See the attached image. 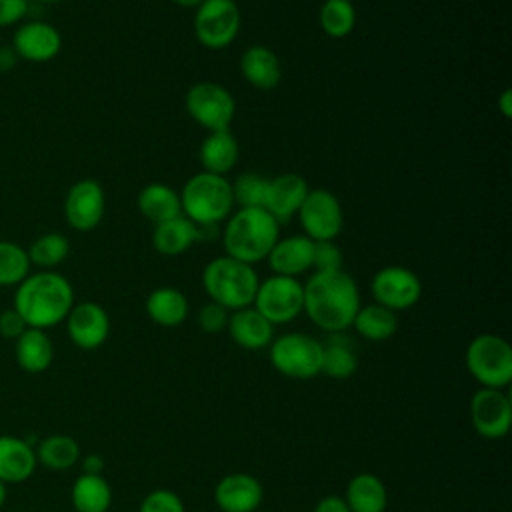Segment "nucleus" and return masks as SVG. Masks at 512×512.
Wrapping results in <instances>:
<instances>
[{"label": "nucleus", "mask_w": 512, "mask_h": 512, "mask_svg": "<svg viewBox=\"0 0 512 512\" xmlns=\"http://www.w3.org/2000/svg\"><path fill=\"white\" fill-rule=\"evenodd\" d=\"M242 16L234 0H204L194 12L196 40L210 50L230 46L240 32Z\"/></svg>", "instance_id": "9d476101"}, {"label": "nucleus", "mask_w": 512, "mask_h": 512, "mask_svg": "<svg viewBox=\"0 0 512 512\" xmlns=\"http://www.w3.org/2000/svg\"><path fill=\"white\" fill-rule=\"evenodd\" d=\"M226 330L232 342L244 350H262L274 340V326L254 306L232 310Z\"/></svg>", "instance_id": "aec40b11"}, {"label": "nucleus", "mask_w": 512, "mask_h": 512, "mask_svg": "<svg viewBox=\"0 0 512 512\" xmlns=\"http://www.w3.org/2000/svg\"><path fill=\"white\" fill-rule=\"evenodd\" d=\"M140 214L150 220L154 226L166 220H172L176 216H182L180 206V194L164 184V182H150L146 184L136 198Z\"/></svg>", "instance_id": "cd10ccee"}, {"label": "nucleus", "mask_w": 512, "mask_h": 512, "mask_svg": "<svg viewBox=\"0 0 512 512\" xmlns=\"http://www.w3.org/2000/svg\"><path fill=\"white\" fill-rule=\"evenodd\" d=\"M194 242H198V230L196 224L186 216L160 222L152 232V246L162 256H180Z\"/></svg>", "instance_id": "c85d7f7f"}, {"label": "nucleus", "mask_w": 512, "mask_h": 512, "mask_svg": "<svg viewBox=\"0 0 512 512\" xmlns=\"http://www.w3.org/2000/svg\"><path fill=\"white\" fill-rule=\"evenodd\" d=\"M26 322L22 320V316L14 310H2L0 312V336L6 340H16L24 330H26Z\"/></svg>", "instance_id": "ea45409f"}, {"label": "nucleus", "mask_w": 512, "mask_h": 512, "mask_svg": "<svg viewBox=\"0 0 512 512\" xmlns=\"http://www.w3.org/2000/svg\"><path fill=\"white\" fill-rule=\"evenodd\" d=\"M278 238L280 224L264 208H238L226 218L222 232L226 254L252 266L266 260Z\"/></svg>", "instance_id": "7ed1b4c3"}, {"label": "nucleus", "mask_w": 512, "mask_h": 512, "mask_svg": "<svg viewBox=\"0 0 512 512\" xmlns=\"http://www.w3.org/2000/svg\"><path fill=\"white\" fill-rule=\"evenodd\" d=\"M314 240L304 234H292L288 238H278L266 256L272 274L298 278L312 268Z\"/></svg>", "instance_id": "6ab92c4d"}, {"label": "nucleus", "mask_w": 512, "mask_h": 512, "mask_svg": "<svg viewBox=\"0 0 512 512\" xmlns=\"http://www.w3.org/2000/svg\"><path fill=\"white\" fill-rule=\"evenodd\" d=\"M296 216L300 220L304 236L314 242L336 240L344 226V212L340 200L324 188L308 190Z\"/></svg>", "instance_id": "9b49d317"}, {"label": "nucleus", "mask_w": 512, "mask_h": 512, "mask_svg": "<svg viewBox=\"0 0 512 512\" xmlns=\"http://www.w3.org/2000/svg\"><path fill=\"white\" fill-rule=\"evenodd\" d=\"M470 422L486 440L504 438L512 426V402L506 390L480 386L470 398Z\"/></svg>", "instance_id": "ddd939ff"}, {"label": "nucleus", "mask_w": 512, "mask_h": 512, "mask_svg": "<svg viewBox=\"0 0 512 512\" xmlns=\"http://www.w3.org/2000/svg\"><path fill=\"white\" fill-rule=\"evenodd\" d=\"M322 344V362H320V374L334 378V380H346L358 370V354L354 348V342L344 332L328 334Z\"/></svg>", "instance_id": "bb28decb"}, {"label": "nucleus", "mask_w": 512, "mask_h": 512, "mask_svg": "<svg viewBox=\"0 0 512 512\" xmlns=\"http://www.w3.org/2000/svg\"><path fill=\"white\" fill-rule=\"evenodd\" d=\"M268 358L276 372L292 380H312L320 374L322 344L304 332H286L268 346Z\"/></svg>", "instance_id": "0eeeda50"}, {"label": "nucleus", "mask_w": 512, "mask_h": 512, "mask_svg": "<svg viewBox=\"0 0 512 512\" xmlns=\"http://www.w3.org/2000/svg\"><path fill=\"white\" fill-rule=\"evenodd\" d=\"M14 356L16 364L28 374L46 372L54 360V344L46 330L26 328L14 340Z\"/></svg>", "instance_id": "393cba45"}, {"label": "nucleus", "mask_w": 512, "mask_h": 512, "mask_svg": "<svg viewBox=\"0 0 512 512\" xmlns=\"http://www.w3.org/2000/svg\"><path fill=\"white\" fill-rule=\"evenodd\" d=\"M252 306L272 324H288L304 310V284L298 278L272 274L260 280Z\"/></svg>", "instance_id": "6e6552de"}, {"label": "nucleus", "mask_w": 512, "mask_h": 512, "mask_svg": "<svg viewBox=\"0 0 512 512\" xmlns=\"http://www.w3.org/2000/svg\"><path fill=\"white\" fill-rule=\"evenodd\" d=\"M178 194L182 216L194 224L218 226L232 214L234 198L226 176L202 170L190 176Z\"/></svg>", "instance_id": "39448f33"}, {"label": "nucleus", "mask_w": 512, "mask_h": 512, "mask_svg": "<svg viewBox=\"0 0 512 512\" xmlns=\"http://www.w3.org/2000/svg\"><path fill=\"white\" fill-rule=\"evenodd\" d=\"M320 28L330 38H344L356 26V10L350 0H324L318 12Z\"/></svg>", "instance_id": "473e14b6"}, {"label": "nucleus", "mask_w": 512, "mask_h": 512, "mask_svg": "<svg viewBox=\"0 0 512 512\" xmlns=\"http://www.w3.org/2000/svg\"><path fill=\"white\" fill-rule=\"evenodd\" d=\"M106 208L104 188L94 178H82L74 182L64 198V218L70 228L78 232L94 230L102 218Z\"/></svg>", "instance_id": "4468645a"}, {"label": "nucleus", "mask_w": 512, "mask_h": 512, "mask_svg": "<svg viewBox=\"0 0 512 512\" xmlns=\"http://www.w3.org/2000/svg\"><path fill=\"white\" fill-rule=\"evenodd\" d=\"M312 512H350V508L346 506L344 498L342 496H336V494H328L324 498H320L314 506Z\"/></svg>", "instance_id": "79ce46f5"}, {"label": "nucleus", "mask_w": 512, "mask_h": 512, "mask_svg": "<svg viewBox=\"0 0 512 512\" xmlns=\"http://www.w3.org/2000/svg\"><path fill=\"white\" fill-rule=\"evenodd\" d=\"M464 362L482 388L506 390L512 382V346L498 334L474 336L466 346Z\"/></svg>", "instance_id": "423d86ee"}, {"label": "nucleus", "mask_w": 512, "mask_h": 512, "mask_svg": "<svg viewBox=\"0 0 512 512\" xmlns=\"http://www.w3.org/2000/svg\"><path fill=\"white\" fill-rule=\"evenodd\" d=\"M26 252L30 258V264H36L42 270H52L68 258L70 242L64 234L46 232L38 236Z\"/></svg>", "instance_id": "72a5a7b5"}, {"label": "nucleus", "mask_w": 512, "mask_h": 512, "mask_svg": "<svg viewBox=\"0 0 512 512\" xmlns=\"http://www.w3.org/2000/svg\"><path fill=\"white\" fill-rule=\"evenodd\" d=\"M342 498L350 512H386L388 508L386 484L372 472H360L352 476Z\"/></svg>", "instance_id": "5701e85b"}, {"label": "nucleus", "mask_w": 512, "mask_h": 512, "mask_svg": "<svg viewBox=\"0 0 512 512\" xmlns=\"http://www.w3.org/2000/svg\"><path fill=\"white\" fill-rule=\"evenodd\" d=\"M262 500V482L248 472H230L214 486V502L220 512H256Z\"/></svg>", "instance_id": "dca6fc26"}, {"label": "nucleus", "mask_w": 512, "mask_h": 512, "mask_svg": "<svg viewBox=\"0 0 512 512\" xmlns=\"http://www.w3.org/2000/svg\"><path fill=\"white\" fill-rule=\"evenodd\" d=\"M352 328L370 342H384L396 334L398 316L396 312L372 302L358 308L352 320Z\"/></svg>", "instance_id": "2f4dec72"}, {"label": "nucleus", "mask_w": 512, "mask_h": 512, "mask_svg": "<svg viewBox=\"0 0 512 512\" xmlns=\"http://www.w3.org/2000/svg\"><path fill=\"white\" fill-rule=\"evenodd\" d=\"M172 2H176L182 8H194L196 10L204 0H172Z\"/></svg>", "instance_id": "49530a36"}, {"label": "nucleus", "mask_w": 512, "mask_h": 512, "mask_svg": "<svg viewBox=\"0 0 512 512\" xmlns=\"http://www.w3.org/2000/svg\"><path fill=\"white\" fill-rule=\"evenodd\" d=\"M30 2V0H28ZM32 2H42V4H56V2H62V0H32Z\"/></svg>", "instance_id": "09e8293b"}, {"label": "nucleus", "mask_w": 512, "mask_h": 512, "mask_svg": "<svg viewBox=\"0 0 512 512\" xmlns=\"http://www.w3.org/2000/svg\"><path fill=\"white\" fill-rule=\"evenodd\" d=\"M144 308L154 324L162 328H176L188 318L190 304L182 290L174 286H160L148 294Z\"/></svg>", "instance_id": "a878e982"}, {"label": "nucleus", "mask_w": 512, "mask_h": 512, "mask_svg": "<svg viewBox=\"0 0 512 512\" xmlns=\"http://www.w3.org/2000/svg\"><path fill=\"white\" fill-rule=\"evenodd\" d=\"M240 72L244 80L262 92L274 90L282 78V66L274 50L262 44H254L240 56Z\"/></svg>", "instance_id": "4be33fe9"}, {"label": "nucleus", "mask_w": 512, "mask_h": 512, "mask_svg": "<svg viewBox=\"0 0 512 512\" xmlns=\"http://www.w3.org/2000/svg\"><path fill=\"white\" fill-rule=\"evenodd\" d=\"M74 306V288L66 276L54 270L28 274L14 292V310L28 328L48 330L66 320Z\"/></svg>", "instance_id": "f03ea898"}, {"label": "nucleus", "mask_w": 512, "mask_h": 512, "mask_svg": "<svg viewBox=\"0 0 512 512\" xmlns=\"http://www.w3.org/2000/svg\"><path fill=\"white\" fill-rule=\"evenodd\" d=\"M342 252L334 244V240H322L314 242V254H312V268L314 272H328V270H340L342 268Z\"/></svg>", "instance_id": "4c0bfd02"}, {"label": "nucleus", "mask_w": 512, "mask_h": 512, "mask_svg": "<svg viewBox=\"0 0 512 512\" xmlns=\"http://www.w3.org/2000/svg\"><path fill=\"white\" fill-rule=\"evenodd\" d=\"M370 292L376 304L402 312L412 308L422 296V282L410 268L390 264L380 268L370 282Z\"/></svg>", "instance_id": "f8f14e48"}, {"label": "nucleus", "mask_w": 512, "mask_h": 512, "mask_svg": "<svg viewBox=\"0 0 512 512\" xmlns=\"http://www.w3.org/2000/svg\"><path fill=\"white\" fill-rule=\"evenodd\" d=\"M36 460L48 470L64 472L80 460V444L68 434H50L34 446Z\"/></svg>", "instance_id": "7c9ffc66"}, {"label": "nucleus", "mask_w": 512, "mask_h": 512, "mask_svg": "<svg viewBox=\"0 0 512 512\" xmlns=\"http://www.w3.org/2000/svg\"><path fill=\"white\" fill-rule=\"evenodd\" d=\"M66 332L80 350H96L110 336V316L98 302H78L66 316Z\"/></svg>", "instance_id": "2eb2a0df"}, {"label": "nucleus", "mask_w": 512, "mask_h": 512, "mask_svg": "<svg viewBox=\"0 0 512 512\" xmlns=\"http://www.w3.org/2000/svg\"><path fill=\"white\" fill-rule=\"evenodd\" d=\"M260 278L252 264L240 262L228 254L212 258L202 270V288L208 298L226 310L252 306Z\"/></svg>", "instance_id": "20e7f679"}, {"label": "nucleus", "mask_w": 512, "mask_h": 512, "mask_svg": "<svg viewBox=\"0 0 512 512\" xmlns=\"http://www.w3.org/2000/svg\"><path fill=\"white\" fill-rule=\"evenodd\" d=\"M308 190L310 188H308V182L304 176H300L296 172L278 174L268 182L264 210L270 212L278 220V224L286 222L292 216H296Z\"/></svg>", "instance_id": "a211bd4d"}, {"label": "nucleus", "mask_w": 512, "mask_h": 512, "mask_svg": "<svg viewBox=\"0 0 512 512\" xmlns=\"http://www.w3.org/2000/svg\"><path fill=\"white\" fill-rule=\"evenodd\" d=\"M6 494H8V486L0 482V508H2L4 502H6Z\"/></svg>", "instance_id": "de8ad7c7"}, {"label": "nucleus", "mask_w": 512, "mask_h": 512, "mask_svg": "<svg viewBox=\"0 0 512 512\" xmlns=\"http://www.w3.org/2000/svg\"><path fill=\"white\" fill-rule=\"evenodd\" d=\"M228 316H230V310L210 300L198 310V326L206 334H220L228 326Z\"/></svg>", "instance_id": "58836bf2"}, {"label": "nucleus", "mask_w": 512, "mask_h": 512, "mask_svg": "<svg viewBox=\"0 0 512 512\" xmlns=\"http://www.w3.org/2000/svg\"><path fill=\"white\" fill-rule=\"evenodd\" d=\"M12 48L18 58L26 62H50L62 48L60 32L42 20H30L16 28L12 36Z\"/></svg>", "instance_id": "f3484780"}, {"label": "nucleus", "mask_w": 512, "mask_h": 512, "mask_svg": "<svg viewBox=\"0 0 512 512\" xmlns=\"http://www.w3.org/2000/svg\"><path fill=\"white\" fill-rule=\"evenodd\" d=\"M138 512H186V508L174 490L156 488L142 498Z\"/></svg>", "instance_id": "e433bc0d"}, {"label": "nucleus", "mask_w": 512, "mask_h": 512, "mask_svg": "<svg viewBox=\"0 0 512 512\" xmlns=\"http://www.w3.org/2000/svg\"><path fill=\"white\" fill-rule=\"evenodd\" d=\"M76 512H108L112 506V488L102 474H80L70 490Z\"/></svg>", "instance_id": "c756f323"}, {"label": "nucleus", "mask_w": 512, "mask_h": 512, "mask_svg": "<svg viewBox=\"0 0 512 512\" xmlns=\"http://www.w3.org/2000/svg\"><path fill=\"white\" fill-rule=\"evenodd\" d=\"M28 252L10 240H0V286H18L30 274Z\"/></svg>", "instance_id": "f704fd0d"}, {"label": "nucleus", "mask_w": 512, "mask_h": 512, "mask_svg": "<svg viewBox=\"0 0 512 512\" xmlns=\"http://www.w3.org/2000/svg\"><path fill=\"white\" fill-rule=\"evenodd\" d=\"M184 106L190 118L208 132L228 130L236 114L234 96L218 82L192 84L184 96Z\"/></svg>", "instance_id": "1a4fd4ad"}, {"label": "nucleus", "mask_w": 512, "mask_h": 512, "mask_svg": "<svg viewBox=\"0 0 512 512\" xmlns=\"http://www.w3.org/2000/svg\"><path fill=\"white\" fill-rule=\"evenodd\" d=\"M102 470H104V458L100 454L92 452V454H86L82 458V472L84 474H102Z\"/></svg>", "instance_id": "37998d69"}, {"label": "nucleus", "mask_w": 512, "mask_h": 512, "mask_svg": "<svg viewBox=\"0 0 512 512\" xmlns=\"http://www.w3.org/2000/svg\"><path fill=\"white\" fill-rule=\"evenodd\" d=\"M268 182L270 178H264L256 172L238 174L236 180L230 182L234 204H238L240 208H264Z\"/></svg>", "instance_id": "c9c22d12"}, {"label": "nucleus", "mask_w": 512, "mask_h": 512, "mask_svg": "<svg viewBox=\"0 0 512 512\" xmlns=\"http://www.w3.org/2000/svg\"><path fill=\"white\" fill-rule=\"evenodd\" d=\"M198 158L204 172L226 176L238 164V158H240L238 140L234 138L230 128L208 132V136L200 144Z\"/></svg>", "instance_id": "b1692460"}, {"label": "nucleus", "mask_w": 512, "mask_h": 512, "mask_svg": "<svg viewBox=\"0 0 512 512\" xmlns=\"http://www.w3.org/2000/svg\"><path fill=\"white\" fill-rule=\"evenodd\" d=\"M18 60H20V58L16 56V52H14L12 46H0V74H6V72H10V70H14V66H16Z\"/></svg>", "instance_id": "c03bdc74"}, {"label": "nucleus", "mask_w": 512, "mask_h": 512, "mask_svg": "<svg viewBox=\"0 0 512 512\" xmlns=\"http://www.w3.org/2000/svg\"><path fill=\"white\" fill-rule=\"evenodd\" d=\"M38 466L34 446L18 436L0 434V482L20 484L26 482Z\"/></svg>", "instance_id": "412c9836"}, {"label": "nucleus", "mask_w": 512, "mask_h": 512, "mask_svg": "<svg viewBox=\"0 0 512 512\" xmlns=\"http://www.w3.org/2000/svg\"><path fill=\"white\" fill-rule=\"evenodd\" d=\"M498 110H500V114H502L504 118H510V116H512V92H510V88H506V90L500 94V98H498Z\"/></svg>", "instance_id": "a18cd8bd"}, {"label": "nucleus", "mask_w": 512, "mask_h": 512, "mask_svg": "<svg viewBox=\"0 0 512 512\" xmlns=\"http://www.w3.org/2000/svg\"><path fill=\"white\" fill-rule=\"evenodd\" d=\"M362 306L356 280L340 270L314 272L304 284V310L326 334L346 332Z\"/></svg>", "instance_id": "f257e3e1"}, {"label": "nucleus", "mask_w": 512, "mask_h": 512, "mask_svg": "<svg viewBox=\"0 0 512 512\" xmlns=\"http://www.w3.org/2000/svg\"><path fill=\"white\" fill-rule=\"evenodd\" d=\"M28 12V0H0V28L22 22Z\"/></svg>", "instance_id": "a19ab883"}]
</instances>
